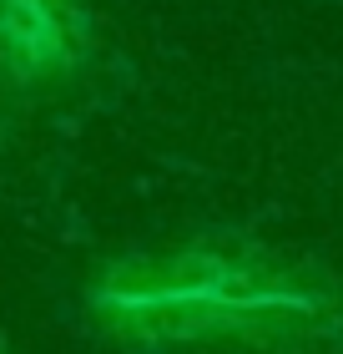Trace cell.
Wrapping results in <instances>:
<instances>
[{
  "mask_svg": "<svg viewBox=\"0 0 343 354\" xmlns=\"http://www.w3.org/2000/svg\"><path fill=\"white\" fill-rule=\"evenodd\" d=\"M0 51L26 76L61 66V51H66L61 10L51 0H0Z\"/></svg>",
  "mask_w": 343,
  "mask_h": 354,
  "instance_id": "6da1fadb",
  "label": "cell"
}]
</instances>
